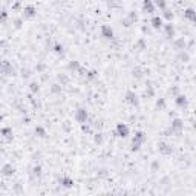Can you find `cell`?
<instances>
[{
    "label": "cell",
    "instance_id": "cell-25",
    "mask_svg": "<svg viewBox=\"0 0 196 196\" xmlns=\"http://www.w3.org/2000/svg\"><path fill=\"white\" fill-rule=\"evenodd\" d=\"M135 49H138V51H144V49H147V43H146L144 38H140V40L135 43Z\"/></svg>",
    "mask_w": 196,
    "mask_h": 196
},
{
    "label": "cell",
    "instance_id": "cell-46",
    "mask_svg": "<svg viewBox=\"0 0 196 196\" xmlns=\"http://www.w3.org/2000/svg\"><path fill=\"white\" fill-rule=\"evenodd\" d=\"M14 192H16L17 195L22 193V184H16V185H14Z\"/></svg>",
    "mask_w": 196,
    "mask_h": 196
},
{
    "label": "cell",
    "instance_id": "cell-47",
    "mask_svg": "<svg viewBox=\"0 0 196 196\" xmlns=\"http://www.w3.org/2000/svg\"><path fill=\"white\" fill-rule=\"evenodd\" d=\"M81 130H83V132H86V133H89L90 127H89V126H86V124H81Z\"/></svg>",
    "mask_w": 196,
    "mask_h": 196
},
{
    "label": "cell",
    "instance_id": "cell-48",
    "mask_svg": "<svg viewBox=\"0 0 196 196\" xmlns=\"http://www.w3.org/2000/svg\"><path fill=\"white\" fill-rule=\"evenodd\" d=\"M160 182H161V184H167V182H170V178H169V176H164Z\"/></svg>",
    "mask_w": 196,
    "mask_h": 196
},
{
    "label": "cell",
    "instance_id": "cell-16",
    "mask_svg": "<svg viewBox=\"0 0 196 196\" xmlns=\"http://www.w3.org/2000/svg\"><path fill=\"white\" fill-rule=\"evenodd\" d=\"M176 58H178L181 63H189V61H190V54L187 52V51H179Z\"/></svg>",
    "mask_w": 196,
    "mask_h": 196
},
{
    "label": "cell",
    "instance_id": "cell-29",
    "mask_svg": "<svg viewBox=\"0 0 196 196\" xmlns=\"http://www.w3.org/2000/svg\"><path fill=\"white\" fill-rule=\"evenodd\" d=\"M97 77H98V72L93 71V69H92V71H88V74H86V80H89V81H93Z\"/></svg>",
    "mask_w": 196,
    "mask_h": 196
},
{
    "label": "cell",
    "instance_id": "cell-49",
    "mask_svg": "<svg viewBox=\"0 0 196 196\" xmlns=\"http://www.w3.org/2000/svg\"><path fill=\"white\" fill-rule=\"evenodd\" d=\"M193 23H195V26H196V17H195V18H193Z\"/></svg>",
    "mask_w": 196,
    "mask_h": 196
},
{
    "label": "cell",
    "instance_id": "cell-37",
    "mask_svg": "<svg viewBox=\"0 0 196 196\" xmlns=\"http://www.w3.org/2000/svg\"><path fill=\"white\" fill-rule=\"evenodd\" d=\"M36 71H37V74H43V72L46 71V65H45V63H37Z\"/></svg>",
    "mask_w": 196,
    "mask_h": 196
},
{
    "label": "cell",
    "instance_id": "cell-9",
    "mask_svg": "<svg viewBox=\"0 0 196 196\" xmlns=\"http://www.w3.org/2000/svg\"><path fill=\"white\" fill-rule=\"evenodd\" d=\"M175 104H176L179 109H182V110H184V109H187V107H189V100H187V97H185V95H181V93H179L178 97H175Z\"/></svg>",
    "mask_w": 196,
    "mask_h": 196
},
{
    "label": "cell",
    "instance_id": "cell-22",
    "mask_svg": "<svg viewBox=\"0 0 196 196\" xmlns=\"http://www.w3.org/2000/svg\"><path fill=\"white\" fill-rule=\"evenodd\" d=\"M160 169H161V164L158 160H153L150 162V172H152V173H158Z\"/></svg>",
    "mask_w": 196,
    "mask_h": 196
},
{
    "label": "cell",
    "instance_id": "cell-27",
    "mask_svg": "<svg viewBox=\"0 0 196 196\" xmlns=\"http://www.w3.org/2000/svg\"><path fill=\"white\" fill-rule=\"evenodd\" d=\"M143 143L141 141H136V140H132V144H130V152H138L141 149Z\"/></svg>",
    "mask_w": 196,
    "mask_h": 196
},
{
    "label": "cell",
    "instance_id": "cell-35",
    "mask_svg": "<svg viewBox=\"0 0 196 196\" xmlns=\"http://www.w3.org/2000/svg\"><path fill=\"white\" fill-rule=\"evenodd\" d=\"M120 23H121V26H124V28H130V26L133 25V22H132V20H129L127 17L121 18V22H120Z\"/></svg>",
    "mask_w": 196,
    "mask_h": 196
},
{
    "label": "cell",
    "instance_id": "cell-5",
    "mask_svg": "<svg viewBox=\"0 0 196 196\" xmlns=\"http://www.w3.org/2000/svg\"><path fill=\"white\" fill-rule=\"evenodd\" d=\"M2 74H3V75H8V77L16 75V69L12 68V65H11L8 60H3V61H2Z\"/></svg>",
    "mask_w": 196,
    "mask_h": 196
},
{
    "label": "cell",
    "instance_id": "cell-11",
    "mask_svg": "<svg viewBox=\"0 0 196 196\" xmlns=\"http://www.w3.org/2000/svg\"><path fill=\"white\" fill-rule=\"evenodd\" d=\"M14 167H12V164H9V162H6V164H3L2 165V175L3 176H6V178H11L12 175H14Z\"/></svg>",
    "mask_w": 196,
    "mask_h": 196
},
{
    "label": "cell",
    "instance_id": "cell-17",
    "mask_svg": "<svg viewBox=\"0 0 196 196\" xmlns=\"http://www.w3.org/2000/svg\"><path fill=\"white\" fill-rule=\"evenodd\" d=\"M68 69L71 72H78L81 69V65H80V61H77V60H72L68 63Z\"/></svg>",
    "mask_w": 196,
    "mask_h": 196
},
{
    "label": "cell",
    "instance_id": "cell-41",
    "mask_svg": "<svg viewBox=\"0 0 196 196\" xmlns=\"http://www.w3.org/2000/svg\"><path fill=\"white\" fill-rule=\"evenodd\" d=\"M169 92H170L173 97H178V95H179V88H178V86H173V88H170V89H169Z\"/></svg>",
    "mask_w": 196,
    "mask_h": 196
},
{
    "label": "cell",
    "instance_id": "cell-24",
    "mask_svg": "<svg viewBox=\"0 0 196 196\" xmlns=\"http://www.w3.org/2000/svg\"><path fill=\"white\" fill-rule=\"evenodd\" d=\"M144 95H146L147 98H153V97H155V89H153V86H152L150 83H147V88H146Z\"/></svg>",
    "mask_w": 196,
    "mask_h": 196
},
{
    "label": "cell",
    "instance_id": "cell-7",
    "mask_svg": "<svg viewBox=\"0 0 196 196\" xmlns=\"http://www.w3.org/2000/svg\"><path fill=\"white\" fill-rule=\"evenodd\" d=\"M158 152L164 156H169V155L173 153V147L167 143H158Z\"/></svg>",
    "mask_w": 196,
    "mask_h": 196
},
{
    "label": "cell",
    "instance_id": "cell-43",
    "mask_svg": "<svg viewBox=\"0 0 196 196\" xmlns=\"http://www.w3.org/2000/svg\"><path fill=\"white\" fill-rule=\"evenodd\" d=\"M29 75H31V71H29V69H25V68L22 69V77H23V78H28Z\"/></svg>",
    "mask_w": 196,
    "mask_h": 196
},
{
    "label": "cell",
    "instance_id": "cell-8",
    "mask_svg": "<svg viewBox=\"0 0 196 196\" xmlns=\"http://www.w3.org/2000/svg\"><path fill=\"white\" fill-rule=\"evenodd\" d=\"M22 12H23V17L25 18H32L37 16V8L34 5H26Z\"/></svg>",
    "mask_w": 196,
    "mask_h": 196
},
{
    "label": "cell",
    "instance_id": "cell-2",
    "mask_svg": "<svg viewBox=\"0 0 196 196\" xmlns=\"http://www.w3.org/2000/svg\"><path fill=\"white\" fill-rule=\"evenodd\" d=\"M124 100H126V103H129L130 106H135V107L140 106V98H138V95L133 90H127L126 92Z\"/></svg>",
    "mask_w": 196,
    "mask_h": 196
},
{
    "label": "cell",
    "instance_id": "cell-28",
    "mask_svg": "<svg viewBox=\"0 0 196 196\" xmlns=\"http://www.w3.org/2000/svg\"><path fill=\"white\" fill-rule=\"evenodd\" d=\"M52 51L55 54H58V55H63V52H65V48H63V45H60V43H55L52 48Z\"/></svg>",
    "mask_w": 196,
    "mask_h": 196
},
{
    "label": "cell",
    "instance_id": "cell-15",
    "mask_svg": "<svg viewBox=\"0 0 196 196\" xmlns=\"http://www.w3.org/2000/svg\"><path fill=\"white\" fill-rule=\"evenodd\" d=\"M150 25H152L153 29H161V28L164 26V25H162V17H160V16H153L152 20H150Z\"/></svg>",
    "mask_w": 196,
    "mask_h": 196
},
{
    "label": "cell",
    "instance_id": "cell-30",
    "mask_svg": "<svg viewBox=\"0 0 196 196\" xmlns=\"http://www.w3.org/2000/svg\"><path fill=\"white\" fill-rule=\"evenodd\" d=\"M32 176H36V178H40L41 176V165H34L32 167Z\"/></svg>",
    "mask_w": 196,
    "mask_h": 196
},
{
    "label": "cell",
    "instance_id": "cell-32",
    "mask_svg": "<svg viewBox=\"0 0 196 196\" xmlns=\"http://www.w3.org/2000/svg\"><path fill=\"white\" fill-rule=\"evenodd\" d=\"M162 17L165 18V20H169V22H172V18H173V12H172L170 9L165 8V9L162 11Z\"/></svg>",
    "mask_w": 196,
    "mask_h": 196
},
{
    "label": "cell",
    "instance_id": "cell-12",
    "mask_svg": "<svg viewBox=\"0 0 196 196\" xmlns=\"http://www.w3.org/2000/svg\"><path fill=\"white\" fill-rule=\"evenodd\" d=\"M185 46H187V41H185L184 37H178V38L173 40V48H175L176 51H184Z\"/></svg>",
    "mask_w": 196,
    "mask_h": 196
},
{
    "label": "cell",
    "instance_id": "cell-45",
    "mask_svg": "<svg viewBox=\"0 0 196 196\" xmlns=\"http://www.w3.org/2000/svg\"><path fill=\"white\" fill-rule=\"evenodd\" d=\"M6 20H8V11H6V9H3V11H2V22L5 23Z\"/></svg>",
    "mask_w": 196,
    "mask_h": 196
},
{
    "label": "cell",
    "instance_id": "cell-39",
    "mask_svg": "<svg viewBox=\"0 0 196 196\" xmlns=\"http://www.w3.org/2000/svg\"><path fill=\"white\" fill-rule=\"evenodd\" d=\"M127 18H129V20H132V22L135 23V22L138 20V14H136L135 11H129V14H127Z\"/></svg>",
    "mask_w": 196,
    "mask_h": 196
},
{
    "label": "cell",
    "instance_id": "cell-33",
    "mask_svg": "<svg viewBox=\"0 0 196 196\" xmlns=\"http://www.w3.org/2000/svg\"><path fill=\"white\" fill-rule=\"evenodd\" d=\"M97 176L101 179H104L109 176V172H107V169H100V170H97Z\"/></svg>",
    "mask_w": 196,
    "mask_h": 196
},
{
    "label": "cell",
    "instance_id": "cell-44",
    "mask_svg": "<svg viewBox=\"0 0 196 196\" xmlns=\"http://www.w3.org/2000/svg\"><path fill=\"white\" fill-rule=\"evenodd\" d=\"M63 130H65V132H69V130H71V123H69V121H65V123H63Z\"/></svg>",
    "mask_w": 196,
    "mask_h": 196
},
{
    "label": "cell",
    "instance_id": "cell-31",
    "mask_svg": "<svg viewBox=\"0 0 196 196\" xmlns=\"http://www.w3.org/2000/svg\"><path fill=\"white\" fill-rule=\"evenodd\" d=\"M29 90H31V93H37V92L40 90V84H38L37 81H32V83H29Z\"/></svg>",
    "mask_w": 196,
    "mask_h": 196
},
{
    "label": "cell",
    "instance_id": "cell-36",
    "mask_svg": "<svg viewBox=\"0 0 196 196\" xmlns=\"http://www.w3.org/2000/svg\"><path fill=\"white\" fill-rule=\"evenodd\" d=\"M93 141H95V144H103V141H104V138H103V133H95V136H93Z\"/></svg>",
    "mask_w": 196,
    "mask_h": 196
},
{
    "label": "cell",
    "instance_id": "cell-14",
    "mask_svg": "<svg viewBox=\"0 0 196 196\" xmlns=\"http://www.w3.org/2000/svg\"><path fill=\"white\" fill-rule=\"evenodd\" d=\"M164 32L167 38H173L175 37V26L172 25V22H169L167 25H164Z\"/></svg>",
    "mask_w": 196,
    "mask_h": 196
},
{
    "label": "cell",
    "instance_id": "cell-4",
    "mask_svg": "<svg viewBox=\"0 0 196 196\" xmlns=\"http://www.w3.org/2000/svg\"><path fill=\"white\" fill-rule=\"evenodd\" d=\"M115 135L120 138H127L129 136V126L124 123H118L115 127Z\"/></svg>",
    "mask_w": 196,
    "mask_h": 196
},
{
    "label": "cell",
    "instance_id": "cell-40",
    "mask_svg": "<svg viewBox=\"0 0 196 196\" xmlns=\"http://www.w3.org/2000/svg\"><path fill=\"white\" fill-rule=\"evenodd\" d=\"M132 75H133L135 78H141V77H143V71H141V68H135V69L132 71Z\"/></svg>",
    "mask_w": 196,
    "mask_h": 196
},
{
    "label": "cell",
    "instance_id": "cell-21",
    "mask_svg": "<svg viewBox=\"0 0 196 196\" xmlns=\"http://www.w3.org/2000/svg\"><path fill=\"white\" fill-rule=\"evenodd\" d=\"M184 17L187 18V20H190V22H193V18L196 17V11L193 8H187V9L184 11Z\"/></svg>",
    "mask_w": 196,
    "mask_h": 196
},
{
    "label": "cell",
    "instance_id": "cell-6",
    "mask_svg": "<svg viewBox=\"0 0 196 196\" xmlns=\"http://www.w3.org/2000/svg\"><path fill=\"white\" fill-rule=\"evenodd\" d=\"M101 37L106 38V40H113L115 38V32H113L110 25H103L101 26Z\"/></svg>",
    "mask_w": 196,
    "mask_h": 196
},
{
    "label": "cell",
    "instance_id": "cell-26",
    "mask_svg": "<svg viewBox=\"0 0 196 196\" xmlns=\"http://www.w3.org/2000/svg\"><path fill=\"white\" fill-rule=\"evenodd\" d=\"M49 90H51V93H54V95H58V93H61V84H60V83H54V84H51Z\"/></svg>",
    "mask_w": 196,
    "mask_h": 196
},
{
    "label": "cell",
    "instance_id": "cell-42",
    "mask_svg": "<svg viewBox=\"0 0 196 196\" xmlns=\"http://www.w3.org/2000/svg\"><path fill=\"white\" fill-rule=\"evenodd\" d=\"M22 25H23V20H22V18H16V20H14V26H16L17 29L22 28Z\"/></svg>",
    "mask_w": 196,
    "mask_h": 196
},
{
    "label": "cell",
    "instance_id": "cell-38",
    "mask_svg": "<svg viewBox=\"0 0 196 196\" xmlns=\"http://www.w3.org/2000/svg\"><path fill=\"white\" fill-rule=\"evenodd\" d=\"M156 107H158L160 110H164V109H165V100H164V98H158V100H156Z\"/></svg>",
    "mask_w": 196,
    "mask_h": 196
},
{
    "label": "cell",
    "instance_id": "cell-18",
    "mask_svg": "<svg viewBox=\"0 0 196 196\" xmlns=\"http://www.w3.org/2000/svg\"><path fill=\"white\" fill-rule=\"evenodd\" d=\"M34 133H36V136H38V138H46V136H48V133H46V129H45L43 126H36V129H34Z\"/></svg>",
    "mask_w": 196,
    "mask_h": 196
},
{
    "label": "cell",
    "instance_id": "cell-10",
    "mask_svg": "<svg viewBox=\"0 0 196 196\" xmlns=\"http://www.w3.org/2000/svg\"><path fill=\"white\" fill-rule=\"evenodd\" d=\"M155 8H156V5H155L153 0H143V11L144 12L153 14V12H155Z\"/></svg>",
    "mask_w": 196,
    "mask_h": 196
},
{
    "label": "cell",
    "instance_id": "cell-3",
    "mask_svg": "<svg viewBox=\"0 0 196 196\" xmlns=\"http://www.w3.org/2000/svg\"><path fill=\"white\" fill-rule=\"evenodd\" d=\"M170 129L175 135H181V132L184 130V121L181 118H173L172 120V124H170Z\"/></svg>",
    "mask_w": 196,
    "mask_h": 196
},
{
    "label": "cell",
    "instance_id": "cell-34",
    "mask_svg": "<svg viewBox=\"0 0 196 196\" xmlns=\"http://www.w3.org/2000/svg\"><path fill=\"white\" fill-rule=\"evenodd\" d=\"M155 5H156V8H160L161 11H164L167 8V2L165 0H155Z\"/></svg>",
    "mask_w": 196,
    "mask_h": 196
},
{
    "label": "cell",
    "instance_id": "cell-23",
    "mask_svg": "<svg viewBox=\"0 0 196 196\" xmlns=\"http://www.w3.org/2000/svg\"><path fill=\"white\" fill-rule=\"evenodd\" d=\"M133 140H136V141H141V143H146V140H147V136H146V133H144L143 130H138V132H135V136H133Z\"/></svg>",
    "mask_w": 196,
    "mask_h": 196
},
{
    "label": "cell",
    "instance_id": "cell-20",
    "mask_svg": "<svg viewBox=\"0 0 196 196\" xmlns=\"http://www.w3.org/2000/svg\"><path fill=\"white\" fill-rule=\"evenodd\" d=\"M57 80H58V83H60L61 86H66V84H69V81H71L66 74H58V75H57Z\"/></svg>",
    "mask_w": 196,
    "mask_h": 196
},
{
    "label": "cell",
    "instance_id": "cell-1",
    "mask_svg": "<svg viewBox=\"0 0 196 196\" xmlns=\"http://www.w3.org/2000/svg\"><path fill=\"white\" fill-rule=\"evenodd\" d=\"M88 110L84 109V107H78L77 110H75V115H74V118H75V121L77 123H80V124H84L86 121H88Z\"/></svg>",
    "mask_w": 196,
    "mask_h": 196
},
{
    "label": "cell",
    "instance_id": "cell-13",
    "mask_svg": "<svg viewBox=\"0 0 196 196\" xmlns=\"http://www.w3.org/2000/svg\"><path fill=\"white\" fill-rule=\"evenodd\" d=\"M60 185L61 187H65V189H71V187H74V179L71 178V176H61L60 178Z\"/></svg>",
    "mask_w": 196,
    "mask_h": 196
},
{
    "label": "cell",
    "instance_id": "cell-19",
    "mask_svg": "<svg viewBox=\"0 0 196 196\" xmlns=\"http://www.w3.org/2000/svg\"><path fill=\"white\" fill-rule=\"evenodd\" d=\"M2 135L6 141H12V129L11 127H3L2 129Z\"/></svg>",
    "mask_w": 196,
    "mask_h": 196
}]
</instances>
